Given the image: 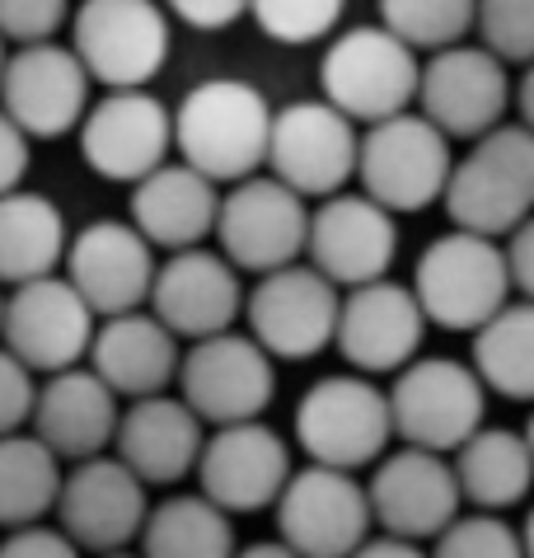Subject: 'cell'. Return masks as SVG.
Listing matches in <instances>:
<instances>
[{"mask_svg": "<svg viewBox=\"0 0 534 558\" xmlns=\"http://www.w3.org/2000/svg\"><path fill=\"white\" fill-rule=\"evenodd\" d=\"M272 118L277 113L258 85L216 75L183 95L174 113V146L183 165H193L211 183H244L267 165Z\"/></svg>", "mask_w": 534, "mask_h": 558, "instance_id": "6da1fadb", "label": "cell"}, {"mask_svg": "<svg viewBox=\"0 0 534 558\" xmlns=\"http://www.w3.org/2000/svg\"><path fill=\"white\" fill-rule=\"evenodd\" d=\"M446 211L454 230L501 240L534 216V132L525 122H501L454 160L446 183Z\"/></svg>", "mask_w": 534, "mask_h": 558, "instance_id": "7a4b0ae2", "label": "cell"}, {"mask_svg": "<svg viewBox=\"0 0 534 558\" xmlns=\"http://www.w3.org/2000/svg\"><path fill=\"white\" fill-rule=\"evenodd\" d=\"M507 250L474 230H450L432 240L413 268V296L436 329L478 333L493 315L511 305Z\"/></svg>", "mask_w": 534, "mask_h": 558, "instance_id": "3957f363", "label": "cell"}, {"mask_svg": "<svg viewBox=\"0 0 534 558\" xmlns=\"http://www.w3.org/2000/svg\"><path fill=\"white\" fill-rule=\"evenodd\" d=\"M389 441H395V413H389V390H380L375 376L361 371L324 376L295 404V446L310 456V464L356 474L366 464H380Z\"/></svg>", "mask_w": 534, "mask_h": 558, "instance_id": "277c9868", "label": "cell"}, {"mask_svg": "<svg viewBox=\"0 0 534 558\" xmlns=\"http://www.w3.org/2000/svg\"><path fill=\"white\" fill-rule=\"evenodd\" d=\"M319 85H324V99L338 113L375 128V122L399 118L417 104L422 61L385 24H361L338 34L333 48L324 52Z\"/></svg>", "mask_w": 534, "mask_h": 558, "instance_id": "5b68a950", "label": "cell"}, {"mask_svg": "<svg viewBox=\"0 0 534 558\" xmlns=\"http://www.w3.org/2000/svg\"><path fill=\"white\" fill-rule=\"evenodd\" d=\"M454 174L450 136L422 113H399L361 132V160L356 179L361 193L375 197L385 211H422L446 197V183Z\"/></svg>", "mask_w": 534, "mask_h": 558, "instance_id": "8992f818", "label": "cell"}, {"mask_svg": "<svg viewBox=\"0 0 534 558\" xmlns=\"http://www.w3.org/2000/svg\"><path fill=\"white\" fill-rule=\"evenodd\" d=\"M389 413H395V437L403 446L454 456L483 427L488 385L478 380L474 366L454 356H417L389 385Z\"/></svg>", "mask_w": 534, "mask_h": 558, "instance_id": "52a82bcc", "label": "cell"}, {"mask_svg": "<svg viewBox=\"0 0 534 558\" xmlns=\"http://www.w3.org/2000/svg\"><path fill=\"white\" fill-rule=\"evenodd\" d=\"M71 48L89 81L108 89H146L169 61V14L160 0H81Z\"/></svg>", "mask_w": 534, "mask_h": 558, "instance_id": "ba28073f", "label": "cell"}, {"mask_svg": "<svg viewBox=\"0 0 534 558\" xmlns=\"http://www.w3.org/2000/svg\"><path fill=\"white\" fill-rule=\"evenodd\" d=\"M277 395V371L254 333H211L187 343L179 366V399L207 427L254 423Z\"/></svg>", "mask_w": 534, "mask_h": 558, "instance_id": "9c48e42d", "label": "cell"}, {"mask_svg": "<svg viewBox=\"0 0 534 558\" xmlns=\"http://www.w3.org/2000/svg\"><path fill=\"white\" fill-rule=\"evenodd\" d=\"M94 333H99V315L71 287L66 272L10 287L0 315V348H10L34 376L81 366L94 348Z\"/></svg>", "mask_w": 534, "mask_h": 558, "instance_id": "30bf717a", "label": "cell"}, {"mask_svg": "<svg viewBox=\"0 0 534 558\" xmlns=\"http://www.w3.org/2000/svg\"><path fill=\"white\" fill-rule=\"evenodd\" d=\"M371 493L348 470L305 464L277 498V535L301 558H352L371 539Z\"/></svg>", "mask_w": 534, "mask_h": 558, "instance_id": "8fae6325", "label": "cell"}, {"mask_svg": "<svg viewBox=\"0 0 534 558\" xmlns=\"http://www.w3.org/2000/svg\"><path fill=\"white\" fill-rule=\"evenodd\" d=\"M216 240L221 254L240 272H277L301 263L310 244V207L305 197L287 189L272 174H254L244 183H230L216 216Z\"/></svg>", "mask_w": 534, "mask_h": 558, "instance_id": "7c38bea8", "label": "cell"}, {"mask_svg": "<svg viewBox=\"0 0 534 558\" xmlns=\"http://www.w3.org/2000/svg\"><path fill=\"white\" fill-rule=\"evenodd\" d=\"M361 132L348 113H338L328 99H301L277 108L267 169L287 189L310 197H333L356 179Z\"/></svg>", "mask_w": 534, "mask_h": 558, "instance_id": "4fadbf2b", "label": "cell"}, {"mask_svg": "<svg viewBox=\"0 0 534 558\" xmlns=\"http://www.w3.org/2000/svg\"><path fill=\"white\" fill-rule=\"evenodd\" d=\"M342 287H333L314 263L263 272L258 287L244 296V319L258 343L281 362L319 356L338 338Z\"/></svg>", "mask_w": 534, "mask_h": 558, "instance_id": "5bb4252c", "label": "cell"}, {"mask_svg": "<svg viewBox=\"0 0 534 558\" xmlns=\"http://www.w3.org/2000/svg\"><path fill=\"white\" fill-rule=\"evenodd\" d=\"M511 104V75L507 61L488 48L454 43L446 52H432L417 85V113L432 118L450 142H478L493 128H501Z\"/></svg>", "mask_w": 534, "mask_h": 558, "instance_id": "9a60e30c", "label": "cell"}, {"mask_svg": "<svg viewBox=\"0 0 534 558\" xmlns=\"http://www.w3.org/2000/svg\"><path fill=\"white\" fill-rule=\"evenodd\" d=\"M89 71L66 43L14 48L0 75V108L28 132V142H57L89 113Z\"/></svg>", "mask_w": 534, "mask_h": 558, "instance_id": "2e32d148", "label": "cell"}, {"mask_svg": "<svg viewBox=\"0 0 534 558\" xmlns=\"http://www.w3.org/2000/svg\"><path fill=\"white\" fill-rule=\"evenodd\" d=\"M371 511L385 535L399 539H436L450 521H460V474H454L450 456L422 451V446H399L389 451L371 474Z\"/></svg>", "mask_w": 534, "mask_h": 558, "instance_id": "e0dca14e", "label": "cell"}, {"mask_svg": "<svg viewBox=\"0 0 534 558\" xmlns=\"http://www.w3.org/2000/svg\"><path fill=\"white\" fill-rule=\"evenodd\" d=\"M174 113L146 89H108L81 122V155L99 179L136 183L169 165Z\"/></svg>", "mask_w": 534, "mask_h": 558, "instance_id": "ac0fdd59", "label": "cell"}, {"mask_svg": "<svg viewBox=\"0 0 534 558\" xmlns=\"http://www.w3.org/2000/svg\"><path fill=\"white\" fill-rule=\"evenodd\" d=\"M52 517L85 554L128 549L132 539H141L146 517H150L146 484L118 456L81 460V464H71L66 484H61Z\"/></svg>", "mask_w": 534, "mask_h": 558, "instance_id": "d6986e66", "label": "cell"}, {"mask_svg": "<svg viewBox=\"0 0 534 558\" xmlns=\"http://www.w3.org/2000/svg\"><path fill=\"white\" fill-rule=\"evenodd\" d=\"M291 474V446L263 417H254V423L216 427L207 437L197 460V493L230 517H244V511L277 507Z\"/></svg>", "mask_w": 534, "mask_h": 558, "instance_id": "ffe728a7", "label": "cell"}, {"mask_svg": "<svg viewBox=\"0 0 534 558\" xmlns=\"http://www.w3.org/2000/svg\"><path fill=\"white\" fill-rule=\"evenodd\" d=\"M310 263L333 287H366L389 277L399 254L395 211H385L366 193H333L310 211Z\"/></svg>", "mask_w": 534, "mask_h": 558, "instance_id": "44dd1931", "label": "cell"}, {"mask_svg": "<svg viewBox=\"0 0 534 558\" xmlns=\"http://www.w3.org/2000/svg\"><path fill=\"white\" fill-rule=\"evenodd\" d=\"M155 272H160L155 244L132 221H89L85 230L71 235L66 277L99 319L146 310Z\"/></svg>", "mask_w": 534, "mask_h": 558, "instance_id": "7402d4cb", "label": "cell"}, {"mask_svg": "<svg viewBox=\"0 0 534 558\" xmlns=\"http://www.w3.org/2000/svg\"><path fill=\"white\" fill-rule=\"evenodd\" d=\"M244 310L240 268L221 250H179L160 263L150 287V315L165 324L179 343L226 333Z\"/></svg>", "mask_w": 534, "mask_h": 558, "instance_id": "603a6c76", "label": "cell"}, {"mask_svg": "<svg viewBox=\"0 0 534 558\" xmlns=\"http://www.w3.org/2000/svg\"><path fill=\"white\" fill-rule=\"evenodd\" d=\"M422 333H427V315L413 296V287H399L380 277V282L352 287L342 296V315H338V352L342 362L361 376H389L408 362H417Z\"/></svg>", "mask_w": 534, "mask_h": 558, "instance_id": "cb8c5ba5", "label": "cell"}, {"mask_svg": "<svg viewBox=\"0 0 534 558\" xmlns=\"http://www.w3.org/2000/svg\"><path fill=\"white\" fill-rule=\"evenodd\" d=\"M122 423V399L94 366L57 371L38 385L34 404V437L47 441L66 464L108 456Z\"/></svg>", "mask_w": 534, "mask_h": 558, "instance_id": "d4e9b609", "label": "cell"}, {"mask_svg": "<svg viewBox=\"0 0 534 558\" xmlns=\"http://www.w3.org/2000/svg\"><path fill=\"white\" fill-rule=\"evenodd\" d=\"M118 460L141 478L146 488L155 484H179L197 474L202 446H207V423L174 395H150L132 399L118 423Z\"/></svg>", "mask_w": 534, "mask_h": 558, "instance_id": "484cf974", "label": "cell"}, {"mask_svg": "<svg viewBox=\"0 0 534 558\" xmlns=\"http://www.w3.org/2000/svg\"><path fill=\"white\" fill-rule=\"evenodd\" d=\"M89 366L108 380V390L118 399H150L179 380L183 343L150 310H128V315L99 319Z\"/></svg>", "mask_w": 534, "mask_h": 558, "instance_id": "4316f807", "label": "cell"}, {"mask_svg": "<svg viewBox=\"0 0 534 558\" xmlns=\"http://www.w3.org/2000/svg\"><path fill=\"white\" fill-rule=\"evenodd\" d=\"M216 216H221V183L183 160L160 165L132 189V226L155 250H197L207 235H216Z\"/></svg>", "mask_w": 534, "mask_h": 558, "instance_id": "83f0119b", "label": "cell"}, {"mask_svg": "<svg viewBox=\"0 0 534 558\" xmlns=\"http://www.w3.org/2000/svg\"><path fill=\"white\" fill-rule=\"evenodd\" d=\"M66 216L47 193L14 189L0 197V287H24L66 268Z\"/></svg>", "mask_w": 534, "mask_h": 558, "instance_id": "f1b7e54d", "label": "cell"}, {"mask_svg": "<svg viewBox=\"0 0 534 558\" xmlns=\"http://www.w3.org/2000/svg\"><path fill=\"white\" fill-rule=\"evenodd\" d=\"M454 474H460L464 498L478 511H507L515 502H525L534 488V456H530L525 432L478 427L454 451Z\"/></svg>", "mask_w": 534, "mask_h": 558, "instance_id": "f546056e", "label": "cell"}, {"mask_svg": "<svg viewBox=\"0 0 534 558\" xmlns=\"http://www.w3.org/2000/svg\"><path fill=\"white\" fill-rule=\"evenodd\" d=\"M61 484H66V460L47 441L34 432L0 437V531H24L57 511Z\"/></svg>", "mask_w": 534, "mask_h": 558, "instance_id": "4dcf8cb0", "label": "cell"}, {"mask_svg": "<svg viewBox=\"0 0 534 558\" xmlns=\"http://www.w3.org/2000/svg\"><path fill=\"white\" fill-rule=\"evenodd\" d=\"M234 525L202 493H179L150 507L141 531V558H234Z\"/></svg>", "mask_w": 534, "mask_h": 558, "instance_id": "1f68e13d", "label": "cell"}, {"mask_svg": "<svg viewBox=\"0 0 534 558\" xmlns=\"http://www.w3.org/2000/svg\"><path fill=\"white\" fill-rule=\"evenodd\" d=\"M478 380L493 395L534 404V301H511L501 315H493L474 333V362Z\"/></svg>", "mask_w": 534, "mask_h": 558, "instance_id": "d6a6232c", "label": "cell"}, {"mask_svg": "<svg viewBox=\"0 0 534 558\" xmlns=\"http://www.w3.org/2000/svg\"><path fill=\"white\" fill-rule=\"evenodd\" d=\"M380 24L413 52H446L478 24V0H380Z\"/></svg>", "mask_w": 534, "mask_h": 558, "instance_id": "836d02e7", "label": "cell"}, {"mask_svg": "<svg viewBox=\"0 0 534 558\" xmlns=\"http://www.w3.org/2000/svg\"><path fill=\"white\" fill-rule=\"evenodd\" d=\"M348 0H248V14L258 20V28L277 43H319L338 28Z\"/></svg>", "mask_w": 534, "mask_h": 558, "instance_id": "e575fe53", "label": "cell"}, {"mask_svg": "<svg viewBox=\"0 0 534 558\" xmlns=\"http://www.w3.org/2000/svg\"><path fill=\"white\" fill-rule=\"evenodd\" d=\"M432 558H525V539L497 511H474L436 535Z\"/></svg>", "mask_w": 534, "mask_h": 558, "instance_id": "d590c367", "label": "cell"}, {"mask_svg": "<svg viewBox=\"0 0 534 558\" xmlns=\"http://www.w3.org/2000/svg\"><path fill=\"white\" fill-rule=\"evenodd\" d=\"M483 48L501 61H534V0H478Z\"/></svg>", "mask_w": 534, "mask_h": 558, "instance_id": "8d00e7d4", "label": "cell"}, {"mask_svg": "<svg viewBox=\"0 0 534 558\" xmlns=\"http://www.w3.org/2000/svg\"><path fill=\"white\" fill-rule=\"evenodd\" d=\"M66 20H71V0H0V38L14 43V48L52 43Z\"/></svg>", "mask_w": 534, "mask_h": 558, "instance_id": "74e56055", "label": "cell"}, {"mask_svg": "<svg viewBox=\"0 0 534 558\" xmlns=\"http://www.w3.org/2000/svg\"><path fill=\"white\" fill-rule=\"evenodd\" d=\"M34 404H38V376L10 348H0V437L24 432L34 423Z\"/></svg>", "mask_w": 534, "mask_h": 558, "instance_id": "f35d334b", "label": "cell"}, {"mask_svg": "<svg viewBox=\"0 0 534 558\" xmlns=\"http://www.w3.org/2000/svg\"><path fill=\"white\" fill-rule=\"evenodd\" d=\"M85 549L61 531V525H24L0 539V558H81Z\"/></svg>", "mask_w": 534, "mask_h": 558, "instance_id": "ab89813d", "label": "cell"}, {"mask_svg": "<svg viewBox=\"0 0 534 558\" xmlns=\"http://www.w3.org/2000/svg\"><path fill=\"white\" fill-rule=\"evenodd\" d=\"M165 5L174 20H183L187 28H202V34L230 28L240 14H248V0H165Z\"/></svg>", "mask_w": 534, "mask_h": 558, "instance_id": "60d3db41", "label": "cell"}, {"mask_svg": "<svg viewBox=\"0 0 534 558\" xmlns=\"http://www.w3.org/2000/svg\"><path fill=\"white\" fill-rule=\"evenodd\" d=\"M28 174V132L0 108V197L14 193Z\"/></svg>", "mask_w": 534, "mask_h": 558, "instance_id": "b9f144b4", "label": "cell"}, {"mask_svg": "<svg viewBox=\"0 0 534 558\" xmlns=\"http://www.w3.org/2000/svg\"><path fill=\"white\" fill-rule=\"evenodd\" d=\"M507 268H511V287L521 291V301H534V216L525 226H515L507 235Z\"/></svg>", "mask_w": 534, "mask_h": 558, "instance_id": "7bdbcfd3", "label": "cell"}, {"mask_svg": "<svg viewBox=\"0 0 534 558\" xmlns=\"http://www.w3.org/2000/svg\"><path fill=\"white\" fill-rule=\"evenodd\" d=\"M352 558H432L422 545H413V539H399V535H375L366 539Z\"/></svg>", "mask_w": 534, "mask_h": 558, "instance_id": "ee69618b", "label": "cell"}, {"mask_svg": "<svg viewBox=\"0 0 534 558\" xmlns=\"http://www.w3.org/2000/svg\"><path fill=\"white\" fill-rule=\"evenodd\" d=\"M515 104H521V122L534 132V61L525 66V75H521V85H515Z\"/></svg>", "mask_w": 534, "mask_h": 558, "instance_id": "f6af8a7d", "label": "cell"}, {"mask_svg": "<svg viewBox=\"0 0 534 558\" xmlns=\"http://www.w3.org/2000/svg\"><path fill=\"white\" fill-rule=\"evenodd\" d=\"M234 558H301V554H295L291 545H281V539H263V545H248Z\"/></svg>", "mask_w": 534, "mask_h": 558, "instance_id": "bcb514c9", "label": "cell"}, {"mask_svg": "<svg viewBox=\"0 0 534 558\" xmlns=\"http://www.w3.org/2000/svg\"><path fill=\"white\" fill-rule=\"evenodd\" d=\"M521 539H525V558H534V507H530V517H525V531H521Z\"/></svg>", "mask_w": 534, "mask_h": 558, "instance_id": "7dc6e473", "label": "cell"}, {"mask_svg": "<svg viewBox=\"0 0 534 558\" xmlns=\"http://www.w3.org/2000/svg\"><path fill=\"white\" fill-rule=\"evenodd\" d=\"M94 558H141V554H132V549H113V554H94Z\"/></svg>", "mask_w": 534, "mask_h": 558, "instance_id": "c3c4849f", "label": "cell"}, {"mask_svg": "<svg viewBox=\"0 0 534 558\" xmlns=\"http://www.w3.org/2000/svg\"><path fill=\"white\" fill-rule=\"evenodd\" d=\"M5 61H10V52H5V38H0V75H5Z\"/></svg>", "mask_w": 534, "mask_h": 558, "instance_id": "681fc988", "label": "cell"}, {"mask_svg": "<svg viewBox=\"0 0 534 558\" xmlns=\"http://www.w3.org/2000/svg\"><path fill=\"white\" fill-rule=\"evenodd\" d=\"M525 441H530V456H534V417H530V427H525Z\"/></svg>", "mask_w": 534, "mask_h": 558, "instance_id": "f907efd6", "label": "cell"}, {"mask_svg": "<svg viewBox=\"0 0 534 558\" xmlns=\"http://www.w3.org/2000/svg\"><path fill=\"white\" fill-rule=\"evenodd\" d=\"M0 315H5V291H0Z\"/></svg>", "mask_w": 534, "mask_h": 558, "instance_id": "816d5d0a", "label": "cell"}]
</instances>
